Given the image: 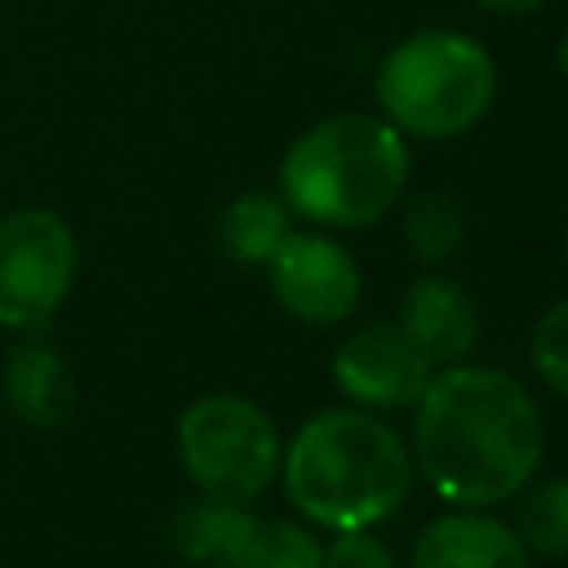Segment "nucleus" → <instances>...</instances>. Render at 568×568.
<instances>
[{
  "label": "nucleus",
  "mask_w": 568,
  "mask_h": 568,
  "mask_svg": "<svg viewBox=\"0 0 568 568\" xmlns=\"http://www.w3.org/2000/svg\"><path fill=\"white\" fill-rule=\"evenodd\" d=\"M413 408V462L430 493L457 510H484L515 497L541 466V408L501 368L448 364L426 382Z\"/></svg>",
  "instance_id": "f257e3e1"
},
{
  "label": "nucleus",
  "mask_w": 568,
  "mask_h": 568,
  "mask_svg": "<svg viewBox=\"0 0 568 568\" xmlns=\"http://www.w3.org/2000/svg\"><path fill=\"white\" fill-rule=\"evenodd\" d=\"M288 501L320 528H373L413 484L404 439L364 408H324L297 426L280 457Z\"/></svg>",
  "instance_id": "f03ea898"
},
{
  "label": "nucleus",
  "mask_w": 568,
  "mask_h": 568,
  "mask_svg": "<svg viewBox=\"0 0 568 568\" xmlns=\"http://www.w3.org/2000/svg\"><path fill=\"white\" fill-rule=\"evenodd\" d=\"M408 169V142L390 120L373 111H333L284 151L280 200L315 226L359 231L395 209Z\"/></svg>",
  "instance_id": "7ed1b4c3"
},
{
  "label": "nucleus",
  "mask_w": 568,
  "mask_h": 568,
  "mask_svg": "<svg viewBox=\"0 0 568 568\" xmlns=\"http://www.w3.org/2000/svg\"><path fill=\"white\" fill-rule=\"evenodd\" d=\"M377 115L404 138L448 142L470 133L497 102V62L457 27H422L395 40L373 71Z\"/></svg>",
  "instance_id": "20e7f679"
},
{
  "label": "nucleus",
  "mask_w": 568,
  "mask_h": 568,
  "mask_svg": "<svg viewBox=\"0 0 568 568\" xmlns=\"http://www.w3.org/2000/svg\"><path fill=\"white\" fill-rule=\"evenodd\" d=\"M280 430L253 399L235 390H209L178 417V462L186 479L209 497L253 501L280 475Z\"/></svg>",
  "instance_id": "39448f33"
},
{
  "label": "nucleus",
  "mask_w": 568,
  "mask_h": 568,
  "mask_svg": "<svg viewBox=\"0 0 568 568\" xmlns=\"http://www.w3.org/2000/svg\"><path fill=\"white\" fill-rule=\"evenodd\" d=\"M80 275V240L49 204L0 213V328L49 333Z\"/></svg>",
  "instance_id": "423d86ee"
},
{
  "label": "nucleus",
  "mask_w": 568,
  "mask_h": 568,
  "mask_svg": "<svg viewBox=\"0 0 568 568\" xmlns=\"http://www.w3.org/2000/svg\"><path fill=\"white\" fill-rule=\"evenodd\" d=\"M271 297L302 324L333 328L359 302V266L351 248L324 231H288L266 257Z\"/></svg>",
  "instance_id": "0eeeda50"
},
{
  "label": "nucleus",
  "mask_w": 568,
  "mask_h": 568,
  "mask_svg": "<svg viewBox=\"0 0 568 568\" xmlns=\"http://www.w3.org/2000/svg\"><path fill=\"white\" fill-rule=\"evenodd\" d=\"M435 364L399 324H364L333 351V382L355 408H413Z\"/></svg>",
  "instance_id": "6e6552de"
},
{
  "label": "nucleus",
  "mask_w": 568,
  "mask_h": 568,
  "mask_svg": "<svg viewBox=\"0 0 568 568\" xmlns=\"http://www.w3.org/2000/svg\"><path fill=\"white\" fill-rule=\"evenodd\" d=\"M0 399L22 426L53 430L75 413V368L44 333H22L0 364Z\"/></svg>",
  "instance_id": "1a4fd4ad"
},
{
  "label": "nucleus",
  "mask_w": 568,
  "mask_h": 568,
  "mask_svg": "<svg viewBox=\"0 0 568 568\" xmlns=\"http://www.w3.org/2000/svg\"><path fill=\"white\" fill-rule=\"evenodd\" d=\"M399 328L430 364H462L479 342L475 297L448 275H417L399 302Z\"/></svg>",
  "instance_id": "9d476101"
},
{
  "label": "nucleus",
  "mask_w": 568,
  "mask_h": 568,
  "mask_svg": "<svg viewBox=\"0 0 568 568\" xmlns=\"http://www.w3.org/2000/svg\"><path fill=\"white\" fill-rule=\"evenodd\" d=\"M408 568H532V550L501 519L453 510L422 528Z\"/></svg>",
  "instance_id": "9b49d317"
},
{
  "label": "nucleus",
  "mask_w": 568,
  "mask_h": 568,
  "mask_svg": "<svg viewBox=\"0 0 568 568\" xmlns=\"http://www.w3.org/2000/svg\"><path fill=\"white\" fill-rule=\"evenodd\" d=\"M253 510L248 501H231V497H209L200 493L191 506H182L173 515V528H169V541L173 550L186 559V564H200V568H226L231 555L240 550L244 532L253 528Z\"/></svg>",
  "instance_id": "f8f14e48"
},
{
  "label": "nucleus",
  "mask_w": 568,
  "mask_h": 568,
  "mask_svg": "<svg viewBox=\"0 0 568 568\" xmlns=\"http://www.w3.org/2000/svg\"><path fill=\"white\" fill-rule=\"evenodd\" d=\"M288 217L293 213H288V204L275 191H244V195H235L217 213L213 235H217V248L231 262H240V266H266V257L293 231Z\"/></svg>",
  "instance_id": "ddd939ff"
},
{
  "label": "nucleus",
  "mask_w": 568,
  "mask_h": 568,
  "mask_svg": "<svg viewBox=\"0 0 568 568\" xmlns=\"http://www.w3.org/2000/svg\"><path fill=\"white\" fill-rule=\"evenodd\" d=\"M399 235L417 262H426V266L448 262L466 240V209L448 191H422L404 209Z\"/></svg>",
  "instance_id": "4468645a"
},
{
  "label": "nucleus",
  "mask_w": 568,
  "mask_h": 568,
  "mask_svg": "<svg viewBox=\"0 0 568 568\" xmlns=\"http://www.w3.org/2000/svg\"><path fill=\"white\" fill-rule=\"evenodd\" d=\"M515 532L528 550L546 555V559H564L568 555V475L546 479V484H524L515 493Z\"/></svg>",
  "instance_id": "2eb2a0df"
},
{
  "label": "nucleus",
  "mask_w": 568,
  "mask_h": 568,
  "mask_svg": "<svg viewBox=\"0 0 568 568\" xmlns=\"http://www.w3.org/2000/svg\"><path fill=\"white\" fill-rule=\"evenodd\" d=\"M320 541L293 519H253L226 568H320Z\"/></svg>",
  "instance_id": "dca6fc26"
},
{
  "label": "nucleus",
  "mask_w": 568,
  "mask_h": 568,
  "mask_svg": "<svg viewBox=\"0 0 568 568\" xmlns=\"http://www.w3.org/2000/svg\"><path fill=\"white\" fill-rule=\"evenodd\" d=\"M532 368L555 395L568 399V297L555 302L537 320V328H532Z\"/></svg>",
  "instance_id": "f3484780"
},
{
  "label": "nucleus",
  "mask_w": 568,
  "mask_h": 568,
  "mask_svg": "<svg viewBox=\"0 0 568 568\" xmlns=\"http://www.w3.org/2000/svg\"><path fill=\"white\" fill-rule=\"evenodd\" d=\"M320 568H395V555H390V546L377 532H368V528H342L324 546Z\"/></svg>",
  "instance_id": "a211bd4d"
},
{
  "label": "nucleus",
  "mask_w": 568,
  "mask_h": 568,
  "mask_svg": "<svg viewBox=\"0 0 568 568\" xmlns=\"http://www.w3.org/2000/svg\"><path fill=\"white\" fill-rule=\"evenodd\" d=\"M475 9H484V13H501V18H519V13H537V9H546L550 0H470Z\"/></svg>",
  "instance_id": "6ab92c4d"
},
{
  "label": "nucleus",
  "mask_w": 568,
  "mask_h": 568,
  "mask_svg": "<svg viewBox=\"0 0 568 568\" xmlns=\"http://www.w3.org/2000/svg\"><path fill=\"white\" fill-rule=\"evenodd\" d=\"M555 67H559V75L568 80V27L559 31V44H555Z\"/></svg>",
  "instance_id": "aec40b11"
},
{
  "label": "nucleus",
  "mask_w": 568,
  "mask_h": 568,
  "mask_svg": "<svg viewBox=\"0 0 568 568\" xmlns=\"http://www.w3.org/2000/svg\"><path fill=\"white\" fill-rule=\"evenodd\" d=\"M564 257H568V226H564Z\"/></svg>",
  "instance_id": "412c9836"
}]
</instances>
